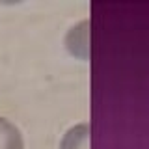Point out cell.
I'll list each match as a JSON object with an SVG mask.
<instances>
[{"mask_svg":"<svg viewBox=\"0 0 149 149\" xmlns=\"http://www.w3.org/2000/svg\"><path fill=\"white\" fill-rule=\"evenodd\" d=\"M0 149H24L21 130L4 118H0Z\"/></svg>","mask_w":149,"mask_h":149,"instance_id":"2","label":"cell"},{"mask_svg":"<svg viewBox=\"0 0 149 149\" xmlns=\"http://www.w3.org/2000/svg\"><path fill=\"white\" fill-rule=\"evenodd\" d=\"M60 149H90V125H74L63 134Z\"/></svg>","mask_w":149,"mask_h":149,"instance_id":"1","label":"cell"}]
</instances>
